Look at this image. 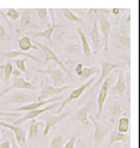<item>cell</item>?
Listing matches in <instances>:
<instances>
[{
	"mask_svg": "<svg viewBox=\"0 0 140 148\" xmlns=\"http://www.w3.org/2000/svg\"><path fill=\"white\" fill-rule=\"evenodd\" d=\"M88 119L90 120V122L93 123L94 126V134H93V145H94V148H100L102 146L106 136L108 132L113 128V125L109 122V123H100L93 115L92 116H88Z\"/></svg>",
	"mask_w": 140,
	"mask_h": 148,
	"instance_id": "1",
	"label": "cell"
},
{
	"mask_svg": "<svg viewBox=\"0 0 140 148\" xmlns=\"http://www.w3.org/2000/svg\"><path fill=\"white\" fill-rule=\"evenodd\" d=\"M100 63H101V75H100V78L96 79L95 84H94V87H93V92L94 90L96 89V87H99V85L102 83L108 76H109V73L114 70H127L125 63H122V62H109V60H106V59H101L100 60Z\"/></svg>",
	"mask_w": 140,
	"mask_h": 148,
	"instance_id": "2",
	"label": "cell"
},
{
	"mask_svg": "<svg viewBox=\"0 0 140 148\" xmlns=\"http://www.w3.org/2000/svg\"><path fill=\"white\" fill-rule=\"evenodd\" d=\"M32 43H34V45L37 46V47H39L41 50H42V52L44 53V56H45V59H44V62L43 63H49V62H55V64H57L59 68H61V70L62 71H64L67 75L70 77L71 76V73H70V71H69V69L67 68V65L63 63V62L61 60V58L50 49L48 45H45V44H43V43H41V42H38V40H32Z\"/></svg>",
	"mask_w": 140,
	"mask_h": 148,
	"instance_id": "3",
	"label": "cell"
},
{
	"mask_svg": "<svg viewBox=\"0 0 140 148\" xmlns=\"http://www.w3.org/2000/svg\"><path fill=\"white\" fill-rule=\"evenodd\" d=\"M48 12H50V16H51V23H50V25L48 29L43 30V31H28L26 34L28 37H41V38H45L50 45H52V34L55 32V29H57L59 25L56 24V19H55V10L54 8H49Z\"/></svg>",
	"mask_w": 140,
	"mask_h": 148,
	"instance_id": "4",
	"label": "cell"
},
{
	"mask_svg": "<svg viewBox=\"0 0 140 148\" xmlns=\"http://www.w3.org/2000/svg\"><path fill=\"white\" fill-rule=\"evenodd\" d=\"M96 81V78H90L89 81H87L86 83H83L82 85H80L79 88H76L75 90H72L69 95H68V97L67 98H64L63 100V102L59 104V107L57 108V110H56V113L57 114H59V113H62V110L64 109V107L67 106V104H69V103H71L72 101H76V100H79V98L83 95V92L90 87V85L93 84V82H95Z\"/></svg>",
	"mask_w": 140,
	"mask_h": 148,
	"instance_id": "5",
	"label": "cell"
},
{
	"mask_svg": "<svg viewBox=\"0 0 140 148\" xmlns=\"http://www.w3.org/2000/svg\"><path fill=\"white\" fill-rule=\"evenodd\" d=\"M19 13H20V32H28L29 30H38L37 21L33 18L32 11L30 8H19Z\"/></svg>",
	"mask_w": 140,
	"mask_h": 148,
	"instance_id": "6",
	"label": "cell"
},
{
	"mask_svg": "<svg viewBox=\"0 0 140 148\" xmlns=\"http://www.w3.org/2000/svg\"><path fill=\"white\" fill-rule=\"evenodd\" d=\"M93 106H94V98H90L84 106H82L77 112L72 115L71 120L79 121L86 128H90V121H89L88 116H89V114H90V110L93 109Z\"/></svg>",
	"mask_w": 140,
	"mask_h": 148,
	"instance_id": "7",
	"label": "cell"
},
{
	"mask_svg": "<svg viewBox=\"0 0 140 148\" xmlns=\"http://www.w3.org/2000/svg\"><path fill=\"white\" fill-rule=\"evenodd\" d=\"M59 101L57 102H54L52 104H50V106H46L42 109H37V110H31V112H28L26 114H25L24 116H20L19 119H17L13 123H11V125H13V126H18V125H21V123L24 122H26V121H30V120H34L36 117L38 116H41L43 115L45 112H49V110H54V109H57L59 107Z\"/></svg>",
	"mask_w": 140,
	"mask_h": 148,
	"instance_id": "8",
	"label": "cell"
},
{
	"mask_svg": "<svg viewBox=\"0 0 140 148\" xmlns=\"http://www.w3.org/2000/svg\"><path fill=\"white\" fill-rule=\"evenodd\" d=\"M97 21V26H99V31L102 36V40H103V50L107 52L109 50V37L112 33V25L110 21L106 16H101L99 19H96Z\"/></svg>",
	"mask_w": 140,
	"mask_h": 148,
	"instance_id": "9",
	"label": "cell"
},
{
	"mask_svg": "<svg viewBox=\"0 0 140 148\" xmlns=\"http://www.w3.org/2000/svg\"><path fill=\"white\" fill-rule=\"evenodd\" d=\"M110 83H112V77L108 76L101 85V89L97 94V98H96V103H97V113H96V116H94L95 119H100L101 115H102V110H103V104L107 100V96H108V91H109V88H110Z\"/></svg>",
	"mask_w": 140,
	"mask_h": 148,
	"instance_id": "10",
	"label": "cell"
},
{
	"mask_svg": "<svg viewBox=\"0 0 140 148\" xmlns=\"http://www.w3.org/2000/svg\"><path fill=\"white\" fill-rule=\"evenodd\" d=\"M88 37L90 39V49H93L94 52L97 53L100 50L103 49V40H102V36H101L100 31H99V26H97V21L96 19L93 21V26L90 29V31L88 32Z\"/></svg>",
	"mask_w": 140,
	"mask_h": 148,
	"instance_id": "11",
	"label": "cell"
},
{
	"mask_svg": "<svg viewBox=\"0 0 140 148\" xmlns=\"http://www.w3.org/2000/svg\"><path fill=\"white\" fill-rule=\"evenodd\" d=\"M0 127L10 129L12 133H13V136L16 139L17 145L26 148V130H25L24 128L18 127V126H13V125L7 123V122H5L3 120H0Z\"/></svg>",
	"mask_w": 140,
	"mask_h": 148,
	"instance_id": "12",
	"label": "cell"
},
{
	"mask_svg": "<svg viewBox=\"0 0 140 148\" xmlns=\"http://www.w3.org/2000/svg\"><path fill=\"white\" fill-rule=\"evenodd\" d=\"M61 100H64L63 97L61 96H55V97H51L49 100H45V101H37V102H32V103H29V104H25V106H21V107H18V108H13V113H19V112H31V110H37V109H42L43 107H46L48 103H54V102H57V101H61Z\"/></svg>",
	"mask_w": 140,
	"mask_h": 148,
	"instance_id": "13",
	"label": "cell"
},
{
	"mask_svg": "<svg viewBox=\"0 0 140 148\" xmlns=\"http://www.w3.org/2000/svg\"><path fill=\"white\" fill-rule=\"evenodd\" d=\"M70 115V112L63 113L59 115H55V114H44L42 116L43 121L45 122V128H44V135H48L49 132L55 126H57L59 122H62L64 119H67Z\"/></svg>",
	"mask_w": 140,
	"mask_h": 148,
	"instance_id": "14",
	"label": "cell"
},
{
	"mask_svg": "<svg viewBox=\"0 0 140 148\" xmlns=\"http://www.w3.org/2000/svg\"><path fill=\"white\" fill-rule=\"evenodd\" d=\"M118 73V81L117 84L113 85L112 88H109L110 91V97L112 96H122L126 90H127V79L125 76V70H117Z\"/></svg>",
	"mask_w": 140,
	"mask_h": 148,
	"instance_id": "15",
	"label": "cell"
},
{
	"mask_svg": "<svg viewBox=\"0 0 140 148\" xmlns=\"http://www.w3.org/2000/svg\"><path fill=\"white\" fill-rule=\"evenodd\" d=\"M107 109H108V113L110 115V123L112 125L115 122L117 119H119L121 116V114L125 113L123 104L119 100H115V98H112V97L107 103Z\"/></svg>",
	"mask_w": 140,
	"mask_h": 148,
	"instance_id": "16",
	"label": "cell"
},
{
	"mask_svg": "<svg viewBox=\"0 0 140 148\" xmlns=\"http://www.w3.org/2000/svg\"><path fill=\"white\" fill-rule=\"evenodd\" d=\"M69 87H59V88H56V87H54V85H50V84H44L43 85V88H42V90H41V92H39V95H38V97H37V100H36V102L37 101H45V100H49V98H51V97H55L57 94H61L62 91H64V90H67Z\"/></svg>",
	"mask_w": 140,
	"mask_h": 148,
	"instance_id": "17",
	"label": "cell"
},
{
	"mask_svg": "<svg viewBox=\"0 0 140 148\" xmlns=\"http://www.w3.org/2000/svg\"><path fill=\"white\" fill-rule=\"evenodd\" d=\"M12 89H26V90H36L37 89V87L33 84V83H31V82H29V81H26V79H24L23 77H19V78H13L12 79V85L11 87H7V88H5L1 92H0V95H5L6 92H8L10 90H12Z\"/></svg>",
	"mask_w": 140,
	"mask_h": 148,
	"instance_id": "18",
	"label": "cell"
},
{
	"mask_svg": "<svg viewBox=\"0 0 140 148\" xmlns=\"http://www.w3.org/2000/svg\"><path fill=\"white\" fill-rule=\"evenodd\" d=\"M38 71L49 75L50 78H51V81H52V83H54V87H56V88L62 87V85L64 84V82L67 81V77L64 76V73H63V71L61 69H55V70L44 69V70H38Z\"/></svg>",
	"mask_w": 140,
	"mask_h": 148,
	"instance_id": "19",
	"label": "cell"
},
{
	"mask_svg": "<svg viewBox=\"0 0 140 148\" xmlns=\"http://www.w3.org/2000/svg\"><path fill=\"white\" fill-rule=\"evenodd\" d=\"M10 101L12 103H17V104H29L32 102H36V96L29 92H14L11 96Z\"/></svg>",
	"mask_w": 140,
	"mask_h": 148,
	"instance_id": "20",
	"label": "cell"
},
{
	"mask_svg": "<svg viewBox=\"0 0 140 148\" xmlns=\"http://www.w3.org/2000/svg\"><path fill=\"white\" fill-rule=\"evenodd\" d=\"M23 56L24 58H30L32 59L36 63H42L39 58H37L36 56L29 53V52H23V51H18V50H11V51H7V52H4L3 53V58H8V59H16L18 57Z\"/></svg>",
	"mask_w": 140,
	"mask_h": 148,
	"instance_id": "21",
	"label": "cell"
},
{
	"mask_svg": "<svg viewBox=\"0 0 140 148\" xmlns=\"http://www.w3.org/2000/svg\"><path fill=\"white\" fill-rule=\"evenodd\" d=\"M130 141V136L126 134H121L119 133L117 129H112L110 132V136H109V143H108V148H110L112 145H114L115 142H121V143H127Z\"/></svg>",
	"mask_w": 140,
	"mask_h": 148,
	"instance_id": "22",
	"label": "cell"
},
{
	"mask_svg": "<svg viewBox=\"0 0 140 148\" xmlns=\"http://www.w3.org/2000/svg\"><path fill=\"white\" fill-rule=\"evenodd\" d=\"M18 45L20 47V51H23V52H28L29 50H31V49H33V50H37V49H38L32 43V39L30 38V37H28V36H23L21 38H19Z\"/></svg>",
	"mask_w": 140,
	"mask_h": 148,
	"instance_id": "23",
	"label": "cell"
},
{
	"mask_svg": "<svg viewBox=\"0 0 140 148\" xmlns=\"http://www.w3.org/2000/svg\"><path fill=\"white\" fill-rule=\"evenodd\" d=\"M63 46H64V50L69 55H80L82 53V47L80 43H71V42H63Z\"/></svg>",
	"mask_w": 140,
	"mask_h": 148,
	"instance_id": "24",
	"label": "cell"
},
{
	"mask_svg": "<svg viewBox=\"0 0 140 148\" xmlns=\"http://www.w3.org/2000/svg\"><path fill=\"white\" fill-rule=\"evenodd\" d=\"M77 33L80 36V39H81V47H82V52L84 53V56L89 57L92 55V49L89 46V43H88V39L86 34L83 33V30L81 27H77Z\"/></svg>",
	"mask_w": 140,
	"mask_h": 148,
	"instance_id": "25",
	"label": "cell"
},
{
	"mask_svg": "<svg viewBox=\"0 0 140 148\" xmlns=\"http://www.w3.org/2000/svg\"><path fill=\"white\" fill-rule=\"evenodd\" d=\"M117 39H118V43H119V46L120 47H123V49H131L132 46V42H131V38H130V36L127 34L126 32H119L117 34Z\"/></svg>",
	"mask_w": 140,
	"mask_h": 148,
	"instance_id": "26",
	"label": "cell"
},
{
	"mask_svg": "<svg viewBox=\"0 0 140 148\" xmlns=\"http://www.w3.org/2000/svg\"><path fill=\"white\" fill-rule=\"evenodd\" d=\"M61 11V13H62V16L64 17L68 21H76V23H80V24H83V20L79 17V16H76L74 12L71 11V10H69V8H61L59 10Z\"/></svg>",
	"mask_w": 140,
	"mask_h": 148,
	"instance_id": "27",
	"label": "cell"
},
{
	"mask_svg": "<svg viewBox=\"0 0 140 148\" xmlns=\"http://www.w3.org/2000/svg\"><path fill=\"white\" fill-rule=\"evenodd\" d=\"M66 142H67V138H64L63 135H55L51 139V141H50L48 148H63Z\"/></svg>",
	"mask_w": 140,
	"mask_h": 148,
	"instance_id": "28",
	"label": "cell"
},
{
	"mask_svg": "<svg viewBox=\"0 0 140 148\" xmlns=\"http://www.w3.org/2000/svg\"><path fill=\"white\" fill-rule=\"evenodd\" d=\"M130 129V119L127 116H122V117H119V121H118V132L121 133V134H126Z\"/></svg>",
	"mask_w": 140,
	"mask_h": 148,
	"instance_id": "29",
	"label": "cell"
},
{
	"mask_svg": "<svg viewBox=\"0 0 140 148\" xmlns=\"http://www.w3.org/2000/svg\"><path fill=\"white\" fill-rule=\"evenodd\" d=\"M39 123H38L36 120H31V123H30V127H29V139L34 141L37 140L38 138V132H39Z\"/></svg>",
	"mask_w": 140,
	"mask_h": 148,
	"instance_id": "30",
	"label": "cell"
},
{
	"mask_svg": "<svg viewBox=\"0 0 140 148\" xmlns=\"http://www.w3.org/2000/svg\"><path fill=\"white\" fill-rule=\"evenodd\" d=\"M100 70H97L96 68H92V66H83V70H82V73L81 76L79 77L80 81H84V79H88L90 78L93 75H96L99 73Z\"/></svg>",
	"mask_w": 140,
	"mask_h": 148,
	"instance_id": "31",
	"label": "cell"
},
{
	"mask_svg": "<svg viewBox=\"0 0 140 148\" xmlns=\"http://www.w3.org/2000/svg\"><path fill=\"white\" fill-rule=\"evenodd\" d=\"M36 13H37V17L39 19V23L41 25H49V12H48V8H36Z\"/></svg>",
	"mask_w": 140,
	"mask_h": 148,
	"instance_id": "32",
	"label": "cell"
},
{
	"mask_svg": "<svg viewBox=\"0 0 140 148\" xmlns=\"http://www.w3.org/2000/svg\"><path fill=\"white\" fill-rule=\"evenodd\" d=\"M14 64L17 66V70H19L21 73L28 75V69H26V58H16Z\"/></svg>",
	"mask_w": 140,
	"mask_h": 148,
	"instance_id": "33",
	"label": "cell"
},
{
	"mask_svg": "<svg viewBox=\"0 0 140 148\" xmlns=\"http://www.w3.org/2000/svg\"><path fill=\"white\" fill-rule=\"evenodd\" d=\"M5 16H6V18L7 19H10V20H12V21H16V20H18L19 19V17H20V13H19V11L18 10H16V8H7L5 12Z\"/></svg>",
	"mask_w": 140,
	"mask_h": 148,
	"instance_id": "34",
	"label": "cell"
},
{
	"mask_svg": "<svg viewBox=\"0 0 140 148\" xmlns=\"http://www.w3.org/2000/svg\"><path fill=\"white\" fill-rule=\"evenodd\" d=\"M118 57L121 59L122 63H125L127 70L131 71V68H132V58H131V55L125 53V52H119L118 53Z\"/></svg>",
	"mask_w": 140,
	"mask_h": 148,
	"instance_id": "35",
	"label": "cell"
},
{
	"mask_svg": "<svg viewBox=\"0 0 140 148\" xmlns=\"http://www.w3.org/2000/svg\"><path fill=\"white\" fill-rule=\"evenodd\" d=\"M12 70H13V66H12V62L7 60L6 63H5V65H4V81L5 82H10L11 81Z\"/></svg>",
	"mask_w": 140,
	"mask_h": 148,
	"instance_id": "36",
	"label": "cell"
},
{
	"mask_svg": "<svg viewBox=\"0 0 140 148\" xmlns=\"http://www.w3.org/2000/svg\"><path fill=\"white\" fill-rule=\"evenodd\" d=\"M11 40V37L7 32V30L5 29V26L3 25L1 23H0V42L3 43H8Z\"/></svg>",
	"mask_w": 140,
	"mask_h": 148,
	"instance_id": "37",
	"label": "cell"
},
{
	"mask_svg": "<svg viewBox=\"0 0 140 148\" xmlns=\"http://www.w3.org/2000/svg\"><path fill=\"white\" fill-rule=\"evenodd\" d=\"M79 140V135L77 134H72L71 136L69 138V140L64 143V146H63V148H74L76 141Z\"/></svg>",
	"mask_w": 140,
	"mask_h": 148,
	"instance_id": "38",
	"label": "cell"
},
{
	"mask_svg": "<svg viewBox=\"0 0 140 148\" xmlns=\"http://www.w3.org/2000/svg\"><path fill=\"white\" fill-rule=\"evenodd\" d=\"M6 138H7V139L10 140V142H11V148H20V147L17 145L14 136H13V135H12L11 133H6Z\"/></svg>",
	"mask_w": 140,
	"mask_h": 148,
	"instance_id": "39",
	"label": "cell"
},
{
	"mask_svg": "<svg viewBox=\"0 0 140 148\" xmlns=\"http://www.w3.org/2000/svg\"><path fill=\"white\" fill-rule=\"evenodd\" d=\"M0 117H13V119H18L20 117L19 113H7V112H0Z\"/></svg>",
	"mask_w": 140,
	"mask_h": 148,
	"instance_id": "40",
	"label": "cell"
},
{
	"mask_svg": "<svg viewBox=\"0 0 140 148\" xmlns=\"http://www.w3.org/2000/svg\"><path fill=\"white\" fill-rule=\"evenodd\" d=\"M0 16H1V17L4 18V20H5V23L7 24V26L10 27V30H11V31H13V25H12L11 21L6 18V16H5V13H4V10H1V8H0Z\"/></svg>",
	"mask_w": 140,
	"mask_h": 148,
	"instance_id": "41",
	"label": "cell"
},
{
	"mask_svg": "<svg viewBox=\"0 0 140 148\" xmlns=\"http://www.w3.org/2000/svg\"><path fill=\"white\" fill-rule=\"evenodd\" d=\"M82 70H83V64L82 63H79L77 65H76V68H75V73H76V75H77L79 77L81 76V73H82Z\"/></svg>",
	"mask_w": 140,
	"mask_h": 148,
	"instance_id": "42",
	"label": "cell"
},
{
	"mask_svg": "<svg viewBox=\"0 0 140 148\" xmlns=\"http://www.w3.org/2000/svg\"><path fill=\"white\" fill-rule=\"evenodd\" d=\"M0 148H11V142L8 139L1 141V143H0Z\"/></svg>",
	"mask_w": 140,
	"mask_h": 148,
	"instance_id": "43",
	"label": "cell"
},
{
	"mask_svg": "<svg viewBox=\"0 0 140 148\" xmlns=\"http://www.w3.org/2000/svg\"><path fill=\"white\" fill-rule=\"evenodd\" d=\"M11 76H13V78H19V77H21V72L19 70H17V69H13L12 70V75Z\"/></svg>",
	"mask_w": 140,
	"mask_h": 148,
	"instance_id": "44",
	"label": "cell"
},
{
	"mask_svg": "<svg viewBox=\"0 0 140 148\" xmlns=\"http://www.w3.org/2000/svg\"><path fill=\"white\" fill-rule=\"evenodd\" d=\"M123 10H120V8H113L112 10V13L114 14V16H119V13H121Z\"/></svg>",
	"mask_w": 140,
	"mask_h": 148,
	"instance_id": "45",
	"label": "cell"
},
{
	"mask_svg": "<svg viewBox=\"0 0 140 148\" xmlns=\"http://www.w3.org/2000/svg\"><path fill=\"white\" fill-rule=\"evenodd\" d=\"M128 147H130L128 145H123V146H118L117 148H128Z\"/></svg>",
	"mask_w": 140,
	"mask_h": 148,
	"instance_id": "46",
	"label": "cell"
},
{
	"mask_svg": "<svg viewBox=\"0 0 140 148\" xmlns=\"http://www.w3.org/2000/svg\"><path fill=\"white\" fill-rule=\"evenodd\" d=\"M80 143H81V146H82V148H88V147H87V146H86V145H84L83 142H81V141H80Z\"/></svg>",
	"mask_w": 140,
	"mask_h": 148,
	"instance_id": "47",
	"label": "cell"
},
{
	"mask_svg": "<svg viewBox=\"0 0 140 148\" xmlns=\"http://www.w3.org/2000/svg\"><path fill=\"white\" fill-rule=\"evenodd\" d=\"M0 143H1V129H0Z\"/></svg>",
	"mask_w": 140,
	"mask_h": 148,
	"instance_id": "48",
	"label": "cell"
},
{
	"mask_svg": "<svg viewBox=\"0 0 140 148\" xmlns=\"http://www.w3.org/2000/svg\"><path fill=\"white\" fill-rule=\"evenodd\" d=\"M0 85H1V81H0Z\"/></svg>",
	"mask_w": 140,
	"mask_h": 148,
	"instance_id": "49",
	"label": "cell"
}]
</instances>
